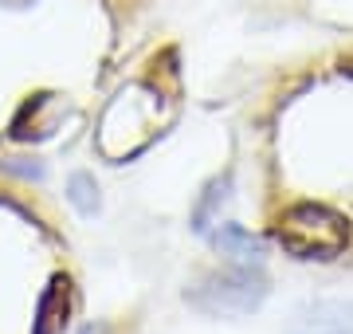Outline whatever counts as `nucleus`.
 Masks as SVG:
<instances>
[{
  "label": "nucleus",
  "mask_w": 353,
  "mask_h": 334,
  "mask_svg": "<svg viewBox=\"0 0 353 334\" xmlns=\"http://www.w3.org/2000/svg\"><path fill=\"white\" fill-rule=\"evenodd\" d=\"M275 236L283 252L294 259H318V264H326V259H338L350 244V224L341 213L326 205H314V201H303V205H290L283 208V217L275 224Z\"/></svg>",
  "instance_id": "obj_1"
},
{
  "label": "nucleus",
  "mask_w": 353,
  "mask_h": 334,
  "mask_svg": "<svg viewBox=\"0 0 353 334\" xmlns=\"http://www.w3.org/2000/svg\"><path fill=\"white\" fill-rule=\"evenodd\" d=\"M271 295V279L259 264H236L224 271H208L201 283L185 291V303H192L204 315H252Z\"/></svg>",
  "instance_id": "obj_2"
},
{
  "label": "nucleus",
  "mask_w": 353,
  "mask_h": 334,
  "mask_svg": "<svg viewBox=\"0 0 353 334\" xmlns=\"http://www.w3.org/2000/svg\"><path fill=\"white\" fill-rule=\"evenodd\" d=\"M283 334H353V299H310L290 311Z\"/></svg>",
  "instance_id": "obj_3"
},
{
  "label": "nucleus",
  "mask_w": 353,
  "mask_h": 334,
  "mask_svg": "<svg viewBox=\"0 0 353 334\" xmlns=\"http://www.w3.org/2000/svg\"><path fill=\"white\" fill-rule=\"evenodd\" d=\"M71 307H75V299H71V283L63 275H55L48 283V291L39 295V311H36V331L32 334H63L67 322H71Z\"/></svg>",
  "instance_id": "obj_4"
},
{
  "label": "nucleus",
  "mask_w": 353,
  "mask_h": 334,
  "mask_svg": "<svg viewBox=\"0 0 353 334\" xmlns=\"http://www.w3.org/2000/svg\"><path fill=\"white\" fill-rule=\"evenodd\" d=\"M212 244L224 256H232L236 264H263L267 259V244L259 236H252L248 228H240V224H220L212 232Z\"/></svg>",
  "instance_id": "obj_5"
},
{
  "label": "nucleus",
  "mask_w": 353,
  "mask_h": 334,
  "mask_svg": "<svg viewBox=\"0 0 353 334\" xmlns=\"http://www.w3.org/2000/svg\"><path fill=\"white\" fill-rule=\"evenodd\" d=\"M228 189H232V173H220V177H212L208 185H204L201 201H196V208H192V232H201L204 236V232L212 228V217L228 201Z\"/></svg>",
  "instance_id": "obj_6"
},
{
  "label": "nucleus",
  "mask_w": 353,
  "mask_h": 334,
  "mask_svg": "<svg viewBox=\"0 0 353 334\" xmlns=\"http://www.w3.org/2000/svg\"><path fill=\"white\" fill-rule=\"evenodd\" d=\"M67 189H71V193H67V197H71V205H75L83 217H94V208H99V189H94L90 173H75Z\"/></svg>",
  "instance_id": "obj_7"
}]
</instances>
